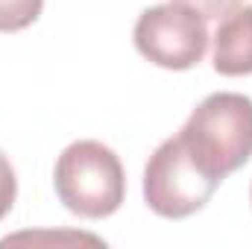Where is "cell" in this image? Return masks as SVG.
<instances>
[{
	"mask_svg": "<svg viewBox=\"0 0 252 249\" xmlns=\"http://www.w3.org/2000/svg\"><path fill=\"white\" fill-rule=\"evenodd\" d=\"M214 70L220 76L252 73V6H238L214 32Z\"/></svg>",
	"mask_w": 252,
	"mask_h": 249,
	"instance_id": "cell-5",
	"label": "cell"
},
{
	"mask_svg": "<svg viewBox=\"0 0 252 249\" xmlns=\"http://www.w3.org/2000/svg\"><path fill=\"white\" fill-rule=\"evenodd\" d=\"M193 158L220 182L252 158V97L208 94L179 129Z\"/></svg>",
	"mask_w": 252,
	"mask_h": 249,
	"instance_id": "cell-1",
	"label": "cell"
},
{
	"mask_svg": "<svg viewBox=\"0 0 252 249\" xmlns=\"http://www.w3.org/2000/svg\"><path fill=\"white\" fill-rule=\"evenodd\" d=\"M44 0H0V32H21L38 21Z\"/></svg>",
	"mask_w": 252,
	"mask_h": 249,
	"instance_id": "cell-6",
	"label": "cell"
},
{
	"mask_svg": "<svg viewBox=\"0 0 252 249\" xmlns=\"http://www.w3.org/2000/svg\"><path fill=\"white\" fill-rule=\"evenodd\" d=\"M15 196H18V176H15V167H12L9 156L0 150V220L9 217V211L15 205Z\"/></svg>",
	"mask_w": 252,
	"mask_h": 249,
	"instance_id": "cell-7",
	"label": "cell"
},
{
	"mask_svg": "<svg viewBox=\"0 0 252 249\" xmlns=\"http://www.w3.org/2000/svg\"><path fill=\"white\" fill-rule=\"evenodd\" d=\"M53 187L64 208L85 220L112 217L126 199V173L118 153L103 141H73L53 167Z\"/></svg>",
	"mask_w": 252,
	"mask_h": 249,
	"instance_id": "cell-2",
	"label": "cell"
},
{
	"mask_svg": "<svg viewBox=\"0 0 252 249\" xmlns=\"http://www.w3.org/2000/svg\"><path fill=\"white\" fill-rule=\"evenodd\" d=\"M173 3H182V6L193 9L205 21H220L229 12H235L238 6H244V0H173Z\"/></svg>",
	"mask_w": 252,
	"mask_h": 249,
	"instance_id": "cell-8",
	"label": "cell"
},
{
	"mask_svg": "<svg viewBox=\"0 0 252 249\" xmlns=\"http://www.w3.org/2000/svg\"><path fill=\"white\" fill-rule=\"evenodd\" d=\"M135 47L147 62L164 70H190L202 62L208 50L205 18L182 3H158L138 15L135 21Z\"/></svg>",
	"mask_w": 252,
	"mask_h": 249,
	"instance_id": "cell-4",
	"label": "cell"
},
{
	"mask_svg": "<svg viewBox=\"0 0 252 249\" xmlns=\"http://www.w3.org/2000/svg\"><path fill=\"white\" fill-rule=\"evenodd\" d=\"M217 187L220 179L193 158L182 135L161 141L144 167V202L164 220H185L202 211Z\"/></svg>",
	"mask_w": 252,
	"mask_h": 249,
	"instance_id": "cell-3",
	"label": "cell"
}]
</instances>
